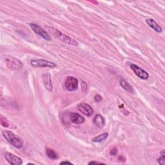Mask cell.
<instances>
[{
    "mask_svg": "<svg viewBox=\"0 0 165 165\" xmlns=\"http://www.w3.org/2000/svg\"><path fill=\"white\" fill-rule=\"evenodd\" d=\"M3 137L9 142V143L16 148H21L23 146V141L17 136L13 131L8 130H3L2 131Z\"/></svg>",
    "mask_w": 165,
    "mask_h": 165,
    "instance_id": "cell-1",
    "label": "cell"
},
{
    "mask_svg": "<svg viewBox=\"0 0 165 165\" xmlns=\"http://www.w3.org/2000/svg\"><path fill=\"white\" fill-rule=\"evenodd\" d=\"M3 59L7 67L11 70L19 72L23 69V64L19 59L12 56H4Z\"/></svg>",
    "mask_w": 165,
    "mask_h": 165,
    "instance_id": "cell-2",
    "label": "cell"
},
{
    "mask_svg": "<svg viewBox=\"0 0 165 165\" xmlns=\"http://www.w3.org/2000/svg\"><path fill=\"white\" fill-rule=\"evenodd\" d=\"M48 31H49L50 33L52 35H54L55 37L58 38L59 40H61L62 42L66 43V44H69V45H73V46H77L78 45V43H77V41L69 37L67 35H65L63 33L61 32L59 30H57L56 28H51V27H47Z\"/></svg>",
    "mask_w": 165,
    "mask_h": 165,
    "instance_id": "cell-3",
    "label": "cell"
},
{
    "mask_svg": "<svg viewBox=\"0 0 165 165\" xmlns=\"http://www.w3.org/2000/svg\"><path fill=\"white\" fill-rule=\"evenodd\" d=\"M30 64L34 67H49V68H55L56 64L52 61H49L45 59H32L30 61Z\"/></svg>",
    "mask_w": 165,
    "mask_h": 165,
    "instance_id": "cell-4",
    "label": "cell"
},
{
    "mask_svg": "<svg viewBox=\"0 0 165 165\" xmlns=\"http://www.w3.org/2000/svg\"><path fill=\"white\" fill-rule=\"evenodd\" d=\"M64 86L69 91L76 90L78 88V80L74 77L69 76L65 80Z\"/></svg>",
    "mask_w": 165,
    "mask_h": 165,
    "instance_id": "cell-5",
    "label": "cell"
},
{
    "mask_svg": "<svg viewBox=\"0 0 165 165\" xmlns=\"http://www.w3.org/2000/svg\"><path fill=\"white\" fill-rule=\"evenodd\" d=\"M30 27L32 29V30L36 33V34L40 36L41 37H42L44 39H45L47 41H50L51 40V38H50V35L49 34V33L44 29H43L42 28H41L38 25L34 24V23H30Z\"/></svg>",
    "mask_w": 165,
    "mask_h": 165,
    "instance_id": "cell-6",
    "label": "cell"
},
{
    "mask_svg": "<svg viewBox=\"0 0 165 165\" xmlns=\"http://www.w3.org/2000/svg\"><path fill=\"white\" fill-rule=\"evenodd\" d=\"M130 69L133 70L134 74L137 77H139V78L142 80H147L149 78V74L147 71L142 69L141 68H140L137 65L135 64H131Z\"/></svg>",
    "mask_w": 165,
    "mask_h": 165,
    "instance_id": "cell-7",
    "label": "cell"
},
{
    "mask_svg": "<svg viewBox=\"0 0 165 165\" xmlns=\"http://www.w3.org/2000/svg\"><path fill=\"white\" fill-rule=\"evenodd\" d=\"M5 157L7 162L13 165H20L23 163V161L22 159L18 157L17 156L13 154V153H11L9 152H6L5 153Z\"/></svg>",
    "mask_w": 165,
    "mask_h": 165,
    "instance_id": "cell-8",
    "label": "cell"
},
{
    "mask_svg": "<svg viewBox=\"0 0 165 165\" xmlns=\"http://www.w3.org/2000/svg\"><path fill=\"white\" fill-rule=\"evenodd\" d=\"M78 109L81 113H83L84 115L88 117L92 116L94 114L93 108L89 105H88L86 103L79 104L78 105Z\"/></svg>",
    "mask_w": 165,
    "mask_h": 165,
    "instance_id": "cell-9",
    "label": "cell"
},
{
    "mask_svg": "<svg viewBox=\"0 0 165 165\" xmlns=\"http://www.w3.org/2000/svg\"><path fill=\"white\" fill-rule=\"evenodd\" d=\"M41 78L43 85L45 86L46 90H47L50 92H52L53 90V85L52 83L50 74L49 73L43 74L41 75Z\"/></svg>",
    "mask_w": 165,
    "mask_h": 165,
    "instance_id": "cell-10",
    "label": "cell"
},
{
    "mask_svg": "<svg viewBox=\"0 0 165 165\" xmlns=\"http://www.w3.org/2000/svg\"><path fill=\"white\" fill-rule=\"evenodd\" d=\"M70 119L71 122H72L74 124H78V125L84 123L85 121V118L82 116L75 112L70 114Z\"/></svg>",
    "mask_w": 165,
    "mask_h": 165,
    "instance_id": "cell-11",
    "label": "cell"
},
{
    "mask_svg": "<svg viewBox=\"0 0 165 165\" xmlns=\"http://www.w3.org/2000/svg\"><path fill=\"white\" fill-rule=\"evenodd\" d=\"M147 23L153 29V30H154L156 32H162V28H161V27H160L156 22L152 19H147Z\"/></svg>",
    "mask_w": 165,
    "mask_h": 165,
    "instance_id": "cell-12",
    "label": "cell"
},
{
    "mask_svg": "<svg viewBox=\"0 0 165 165\" xmlns=\"http://www.w3.org/2000/svg\"><path fill=\"white\" fill-rule=\"evenodd\" d=\"M93 122L96 126L100 128L103 127L105 124V121L104 117L100 114H97L95 116Z\"/></svg>",
    "mask_w": 165,
    "mask_h": 165,
    "instance_id": "cell-13",
    "label": "cell"
},
{
    "mask_svg": "<svg viewBox=\"0 0 165 165\" xmlns=\"http://www.w3.org/2000/svg\"><path fill=\"white\" fill-rule=\"evenodd\" d=\"M120 85L127 92H130V93H134V90L133 89L132 86H131L130 85H129L125 80H121L120 81Z\"/></svg>",
    "mask_w": 165,
    "mask_h": 165,
    "instance_id": "cell-14",
    "label": "cell"
},
{
    "mask_svg": "<svg viewBox=\"0 0 165 165\" xmlns=\"http://www.w3.org/2000/svg\"><path fill=\"white\" fill-rule=\"evenodd\" d=\"M108 134L107 132H105L100 134V136L95 137L92 139V141L94 142H101L105 140H106L108 138Z\"/></svg>",
    "mask_w": 165,
    "mask_h": 165,
    "instance_id": "cell-15",
    "label": "cell"
},
{
    "mask_svg": "<svg viewBox=\"0 0 165 165\" xmlns=\"http://www.w3.org/2000/svg\"><path fill=\"white\" fill-rule=\"evenodd\" d=\"M46 154L51 159H56L58 158V153L50 148H46Z\"/></svg>",
    "mask_w": 165,
    "mask_h": 165,
    "instance_id": "cell-16",
    "label": "cell"
},
{
    "mask_svg": "<svg viewBox=\"0 0 165 165\" xmlns=\"http://www.w3.org/2000/svg\"><path fill=\"white\" fill-rule=\"evenodd\" d=\"M161 156L157 159V161L160 164L164 165L165 164V153H164V150H162L161 152Z\"/></svg>",
    "mask_w": 165,
    "mask_h": 165,
    "instance_id": "cell-17",
    "label": "cell"
},
{
    "mask_svg": "<svg viewBox=\"0 0 165 165\" xmlns=\"http://www.w3.org/2000/svg\"><path fill=\"white\" fill-rule=\"evenodd\" d=\"M0 122H1V124L4 127H8L9 126V123H8V120L7 119L6 117H3V116H1V119H0Z\"/></svg>",
    "mask_w": 165,
    "mask_h": 165,
    "instance_id": "cell-18",
    "label": "cell"
},
{
    "mask_svg": "<svg viewBox=\"0 0 165 165\" xmlns=\"http://www.w3.org/2000/svg\"><path fill=\"white\" fill-rule=\"evenodd\" d=\"M81 87H82V91L83 92H86L87 90V85L85 81H82V83H81Z\"/></svg>",
    "mask_w": 165,
    "mask_h": 165,
    "instance_id": "cell-19",
    "label": "cell"
},
{
    "mask_svg": "<svg viewBox=\"0 0 165 165\" xmlns=\"http://www.w3.org/2000/svg\"><path fill=\"white\" fill-rule=\"evenodd\" d=\"M94 100L96 102H100L102 100V97L100 95L97 94L94 97Z\"/></svg>",
    "mask_w": 165,
    "mask_h": 165,
    "instance_id": "cell-20",
    "label": "cell"
},
{
    "mask_svg": "<svg viewBox=\"0 0 165 165\" xmlns=\"http://www.w3.org/2000/svg\"><path fill=\"white\" fill-rule=\"evenodd\" d=\"M110 153H111V155L112 156H115L117 155V150L116 148H114L111 150V152H110Z\"/></svg>",
    "mask_w": 165,
    "mask_h": 165,
    "instance_id": "cell-21",
    "label": "cell"
},
{
    "mask_svg": "<svg viewBox=\"0 0 165 165\" xmlns=\"http://www.w3.org/2000/svg\"><path fill=\"white\" fill-rule=\"evenodd\" d=\"M72 164V162H69V161H63L60 163V164Z\"/></svg>",
    "mask_w": 165,
    "mask_h": 165,
    "instance_id": "cell-22",
    "label": "cell"
},
{
    "mask_svg": "<svg viewBox=\"0 0 165 165\" xmlns=\"http://www.w3.org/2000/svg\"><path fill=\"white\" fill-rule=\"evenodd\" d=\"M89 164H101V162H95V161H91L89 163Z\"/></svg>",
    "mask_w": 165,
    "mask_h": 165,
    "instance_id": "cell-23",
    "label": "cell"
}]
</instances>
